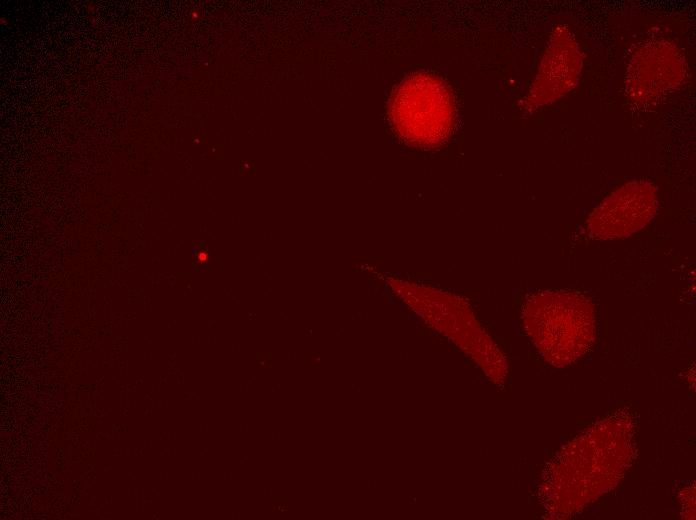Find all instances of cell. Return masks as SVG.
Here are the masks:
<instances>
[{"label":"cell","mask_w":696,"mask_h":520,"mask_svg":"<svg viewBox=\"0 0 696 520\" xmlns=\"http://www.w3.org/2000/svg\"><path fill=\"white\" fill-rule=\"evenodd\" d=\"M199 261L204 262L207 260V255L204 252H201L198 256Z\"/></svg>","instance_id":"obj_7"},{"label":"cell","mask_w":696,"mask_h":520,"mask_svg":"<svg viewBox=\"0 0 696 520\" xmlns=\"http://www.w3.org/2000/svg\"><path fill=\"white\" fill-rule=\"evenodd\" d=\"M584 54L573 32L564 24L553 27L523 107L535 111L560 100L578 84Z\"/></svg>","instance_id":"obj_6"},{"label":"cell","mask_w":696,"mask_h":520,"mask_svg":"<svg viewBox=\"0 0 696 520\" xmlns=\"http://www.w3.org/2000/svg\"><path fill=\"white\" fill-rule=\"evenodd\" d=\"M522 318L537 350L557 367L581 358L596 338L595 305L578 291L537 292L527 299Z\"/></svg>","instance_id":"obj_1"},{"label":"cell","mask_w":696,"mask_h":520,"mask_svg":"<svg viewBox=\"0 0 696 520\" xmlns=\"http://www.w3.org/2000/svg\"><path fill=\"white\" fill-rule=\"evenodd\" d=\"M659 208L657 187L650 181H628L608 194L590 213L585 228L595 240H617L641 231Z\"/></svg>","instance_id":"obj_4"},{"label":"cell","mask_w":696,"mask_h":520,"mask_svg":"<svg viewBox=\"0 0 696 520\" xmlns=\"http://www.w3.org/2000/svg\"><path fill=\"white\" fill-rule=\"evenodd\" d=\"M602 428L593 435H585L577 442L579 451H565L557 458L553 474L549 475L550 487L556 488L549 500L564 501V510L581 507L593 495L603 493L606 486L613 485L625 469L629 459V436H621L619 428Z\"/></svg>","instance_id":"obj_2"},{"label":"cell","mask_w":696,"mask_h":520,"mask_svg":"<svg viewBox=\"0 0 696 520\" xmlns=\"http://www.w3.org/2000/svg\"><path fill=\"white\" fill-rule=\"evenodd\" d=\"M687 65L681 50L668 40H650L631 55L625 74V92L637 105H650L677 90Z\"/></svg>","instance_id":"obj_5"},{"label":"cell","mask_w":696,"mask_h":520,"mask_svg":"<svg viewBox=\"0 0 696 520\" xmlns=\"http://www.w3.org/2000/svg\"><path fill=\"white\" fill-rule=\"evenodd\" d=\"M388 118L406 143L419 148H433L445 142L456 121L454 97L439 76L415 72L392 92Z\"/></svg>","instance_id":"obj_3"}]
</instances>
